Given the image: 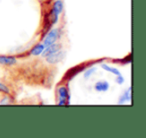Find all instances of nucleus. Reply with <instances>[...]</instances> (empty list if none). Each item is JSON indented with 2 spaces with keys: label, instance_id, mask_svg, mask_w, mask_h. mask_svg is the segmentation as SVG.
Segmentation results:
<instances>
[{
  "label": "nucleus",
  "instance_id": "f257e3e1",
  "mask_svg": "<svg viewBox=\"0 0 146 138\" xmlns=\"http://www.w3.org/2000/svg\"><path fill=\"white\" fill-rule=\"evenodd\" d=\"M63 10V3L61 0H56L53 4L52 10H51V14H50V19H51V23L55 24L58 20V16L60 15V13Z\"/></svg>",
  "mask_w": 146,
  "mask_h": 138
},
{
  "label": "nucleus",
  "instance_id": "f03ea898",
  "mask_svg": "<svg viewBox=\"0 0 146 138\" xmlns=\"http://www.w3.org/2000/svg\"><path fill=\"white\" fill-rule=\"evenodd\" d=\"M58 37H59V30L58 29H52L51 31H49V33L44 38L43 45H44L45 47H47V46H49V45L53 44V43L56 42Z\"/></svg>",
  "mask_w": 146,
  "mask_h": 138
},
{
  "label": "nucleus",
  "instance_id": "7ed1b4c3",
  "mask_svg": "<svg viewBox=\"0 0 146 138\" xmlns=\"http://www.w3.org/2000/svg\"><path fill=\"white\" fill-rule=\"evenodd\" d=\"M58 94H59V105H66L69 103V95L67 88L65 86H61L58 88Z\"/></svg>",
  "mask_w": 146,
  "mask_h": 138
},
{
  "label": "nucleus",
  "instance_id": "20e7f679",
  "mask_svg": "<svg viewBox=\"0 0 146 138\" xmlns=\"http://www.w3.org/2000/svg\"><path fill=\"white\" fill-rule=\"evenodd\" d=\"M64 55H65V53L63 52V51L59 50V51H57V52L53 53V54H50V55H48V56H46V60H47V62L51 63V64H54V63L59 62V61L64 57Z\"/></svg>",
  "mask_w": 146,
  "mask_h": 138
},
{
  "label": "nucleus",
  "instance_id": "39448f33",
  "mask_svg": "<svg viewBox=\"0 0 146 138\" xmlns=\"http://www.w3.org/2000/svg\"><path fill=\"white\" fill-rule=\"evenodd\" d=\"M59 50H60V45L53 43V44L45 47L44 50L42 51V53H41V54H42L43 57H46V56H48V55L53 54V53L57 52V51H59Z\"/></svg>",
  "mask_w": 146,
  "mask_h": 138
},
{
  "label": "nucleus",
  "instance_id": "423d86ee",
  "mask_svg": "<svg viewBox=\"0 0 146 138\" xmlns=\"http://www.w3.org/2000/svg\"><path fill=\"white\" fill-rule=\"evenodd\" d=\"M109 87H110V85L107 81H98V82H96L95 85H94L95 90L98 92H106L109 89Z\"/></svg>",
  "mask_w": 146,
  "mask_h": 138
},
{
  "label": "nucleus",
  "instance_id": "0eeeda50",
  "mask_svg": "<svg viewBox=\"0 0 146 138\" xmlns=\"http://www.w3.org/2000/svg\"><path fill=\"white\" fill-rule=\"evenodd\" d=\"M16 63V58L13 56H0V64L11 66Z\"/></svg>",
  "mask_w": 146,
  "mask_h": 138
},
{
  "label": "nucleus",
  "instance_id": "6e6552de",
  "mask_svg": "<svg viewBox=\"0 0 146 138\" xmlns=\"http://www.w3.org/2000/svg\"><path fill=\"white\" fill-rule=\"evenodd\" d=\"M131 100V87L128 88L119 98V101H118V104H124L125 102H128Z\"/></svg>",
  "mask_w": 146,
  "mask_h": 138
},
{
  "label": "nucleus",
  "instance_id": "1a4fd4ad",
  "mask_svg": "<svg viewBox=\"0 0 146 138\" xmlns=\"http://www.w3.org/2000/svg\"><path fill=\"white\" fill-rule=\"evenodd\" d=\"M101 68L104 69V70H106V71L110 72V73H113L114 75H116V76L120 75V71L118 70L117 68H115V67L108 66V65H106V64H102L101 65Z\"/></svg>",
  "mask_w": 146,
  "mask_h": 138
},
{
  "label": "nucleus",
  "instance_id": "9d476101",
  "mask_svg": "<svg viewBox=\"0 0 146 138\" xmlns=\"http://www.w3.org/2000/svg\"><path fill=\"white\" fill-rule=\"evenodd\" d=\"M45 46L43 45V43H41V44H37L36 46L33 47V49L31 50V53H32L33 55H40L41 53H42V51L44 50Z\"/></svg>",
  "mask_w": 146,
  "mask_h": 138
},
{
  "label": "nucleus",
  "instance_id": "9b49d317",
  "mask_svg": "<svg viewBox=\"0 0 146 138\" xmlns=\"http://www.w3.org/2000/svg\"><path fill=\"white\" fill-rule=\"evenodd\" d=\"M96 71V68L95 67H92V68H90V69H88L87 71L84 73V78L85 79H88L89 77H91L92 75H93V73Z\"/></svg>",
  "mask_w": 146,
  "mask_h": 138
},
{
  "label": "nucleus",
  "instance_id": "f8f14e48",
  "mask_svg": "<svg viewBox=\"0 0 146 138\" xmlns=\"http://www.w3.org/2000/svg\"><path fill=\"white\" fill-rule=\"evenodd\" d=\"M0 91H2V92H4V93H7V94L9 93V89L4 85V84H2V83H0Z\"/></svg>",
  "mask_w": 146,
  "mask_h": 138
},
{
  "label": "nucleus",
  "instance_id": "ddd939ff",
  "mask_svg": "<svg viewBox=\"0 0 146 138\" xmlns=\"http://www.w3.org/2000/svg\"><path fill=\"white\" fill-rule=\"evenodd\" d=\"M116 83L119 84V85H122V84L124 83V78L121 76V74H120V75H118L117 78H116Z\"/></svg>",
  "mask_w": 146,
  "mask_h": 138
}]
</instances>
